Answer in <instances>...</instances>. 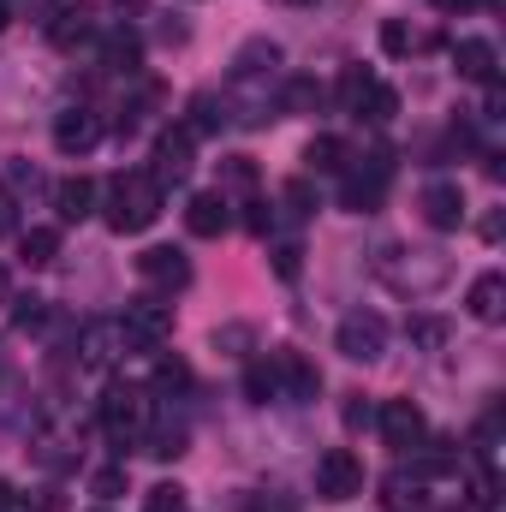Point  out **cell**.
Returning a JSON list of instances; mask_svg holds the SVG:
<instances>
[{
  "mask_svg": "<svg viewBox=\"0 0 506 512\" xmlns=\"http://www.w3.org/2000/svg\"><path fill=\"white\" fill-rule=\"evenodd\" d=\"M423 221L435 227V233H453V227H465V191L459 185H447V179H435V185H423Z\"/></svg>",
  "mask_w": 506,
  "mask_h": 512,
  "instance_id": "obj_10",
  "label": "cell"
},
{
  "mask_svg": "<svg viewBox=\"0 0 506 512\" xmlns=\"http://www.w3.org/2000/svg\"><path fill=\"white\" fill-rule=\"evenodd\" d=\"M465 304H471V316H477V322H501L506 280H501V274H477V280H471V292H465Z\"/></svg>",
  "mask_w": 506,
  "mask_h": 512,
  "instance_id": "obj_16",
  "label": "cell"
},
{
  "mask_svg": "<svg viewBox=\"0 0 506 512\" xmlns=\"http://www.w3.org/2000/svg\"><path fill=\"white\" fill-rule=\"evenodd\" d=\"M245 227H251L256 239H262V233L274 227V203H251V215H245Z\"/></svg>",
  "mask_w": 506,
  "mask_h": 512,
  "instance_id": "obj_40",
  "label": "cell"
},
{
  "mask_svg": "<svg viewBox=\"0 0 506 512\" xmlns=\"http://www.w3.org/2000/svg\"><path fill=\"white\" fill-rule=\"evenodd\" d=\"M381 54H393V60H399V54H411V30H405L399 18H387V24H381Z\"/></svg>",
  "mask_w": 506,
  "mask_h": 512,
  "instance_id": "obj_37",
  "label": "cell"
},
{
  "mask_svg": "<svg viewBox=\"0 0 506 512\" xmlns=\"http://www.w3.org/2000/svg\"><path fill=\"white\" fill-rule=\"evenodd\" d=\"M221 185H233V191H251V185H256V161H251V155H227V167H221Z\"/></svg>",
  "mask_w": 506,
  "mask_h": 512,
  "instance_id": "obj_32",
  "label": "cell"
},
{
  "mask_svg": "<svg viewBox=\"0 0 506 512\" xmlns=\"http://www.w3.org/2000/svg\"><path fill=\"white\" fill-rule=\"evenodd\" d=\"M286 6H316V0H286Z\"/></svg>",
  "mask_w": 506,
  "mask_h": 512,
  "instance_id": "obj_49",
  "label": "cell"
},
{
  "mask_svg": "<svg viewBox=\"0 0 506 512\" xmlns=\"http://www.w3.org/2000/svg\"><path fill=\"white\" fill-rule=\"evenodd\" d=\"M90 30H96V24H90V6H66V12L48 24V42H54V48H78Z\"/></svg>",
  "mask_w": 506,
  "mask_h": 512,
  "instance_id": "obj_19",
  "label": "cell"
},
{
  "mask_svg": "<svg viewBox=\"0 0 506 512\" xmlns=\"http://www.w3.org/2000/svg\"><path fill=\"white\" fill-rule=\"evenodd\" d=\"M126 465H102L96 477H90V495H102V501H114V495H126Z\"/></svg>",
  "mask_w": 506,
  "mask_h": 512,
  "instance_id": "obj_31",
  "label": "cell"
},
{
  "mask_svg": "<svg viewBox=\"0 0 506 512\" xmlns=\"http://www.w3.org/2000/svg\"><path fill=\"white\" fill-rule=\"evenodd\" d=\"M108 340H120V322H114V328H108V322H90V328H84V364H90V370H102V364L114 358Z\"/></svg>",
  "mask_w": 506,
  "mask_h": 512,
  "instance_id": "obj_23",
  "label": "cell"
},
{
  "mask_svg": "<svg viewBox=\"0 0 506 512\" xmlns=\"http://www.w3.org/2000/svg\"><path fill=\"white\" fill-rule=\"evenodd\" d=\"M304 161H310V173H340L346 167V143L340 137H310Z\"/></svg>",
  "mask_w": 506,
  "mask_h": 512,
  "instance_id": "obj_21",
  "label": "cell"
},
{
  "mask_svg": "<svg viewBox=\"0 0 506 512\" xmlns=\"http://www.w3.org/2000/svg\"><path fill=\"white\" fill-rule=\"evenodd\" d=\"M155 215H161V185L149 173H120L108 185V227L114 233H143V227H155Z\"/></svg>",
  "mask_w": 506,
  "mask_h": 512,
  "instance_id": "obj_1",
  "label": "cell"
},
{
  "mask_svg": "<svg viewBox=\"0 0 506 512\" xmlns=\"http://www.w3.org/2000/svg\"><path fill=\"white\" fill-rule=\"evenodd\" d=\"M155 387H161V393H179V387H191V370H185L179 358H161V364H155Z\"/></svg>",
  "mask_w": 506,
  "mask_h": 512,
  "instance_id": "obj_34",
  "label": "cell"
},
{
  "mask_svg": "<svg viewBox=\"0 0 506 512\" xmlns=\"http://www.w3.org/2000/svg\"><path fill=\"white\" fill-rule=\"evenodd\" d=\"M215 346H251V328H221Z\"/></svg>",
  "mask_w": 506,
  "mask_h": 512,
  "instance_id": "obj_43",
  "label": "cell"
},
{
  "mask_svg": "<svg viewBox=\"0 0 506 512\" xmlns=\"http://www.w3.org/2000/svg\"><path fill=\"white\" fill-rule=\"evenodd\" d=\"M405 334H411L423 352H441V346H447V322H441V316H411Z\"/></svg>",
  "mask_w": 506,
  "mask_h": 512,
  "instance_id": "obj_27",
  "label": "cell"
},
{
  "mask_svg": "<svg viewBox=\"0 0 506 512\" xmlns=\"http://www.w3.org/2000/svg\"><path fill=\"white\" fill-rule=\"evenodd\" d=\"M6 227H12V191L0 185V233H6Z\"/></svg>",
  "mask_w": 506,
  "mask_h": 512,
  "instance_id": "obj_45",
  "label": "cell"
},
{
  "mask_svg": "<svg viewBox=\"0 0 506 512\" xmlns=\"http://www.w3.org/2000/svg\"><path fill=\"white\" fill-rule=\"evenodd\" d=\"M102 429H108L114 447H131V441L149 429V393L131 387V382L108 387V393H102Z\"/></svg>",
  "mask_w": 506,
  "mask_h": 512,
  "instance_id": "obj_2",
  "label": "cell"
},
{
  "mask_svg": "<svg viewBox=\"0 0 506 512\" xmlns=\"http://www.w3.org/2000/svg\"><path fill=\"white\" fill-rule=\"evenodd\" d=\"M399 114V90L393 84H376L370 96H364V108H358V120H370V126H387Z\"/></svg>",
  "mask_w": 506,
  "mask_h": 512,
  "instance_id": "obj_24",
  "label": "cell"
},
{
  "mask_svg": "<svg viewBox=\"0 0 506 512\" xmlns=\"http://www.w3.org/2000/svg\"><path fill=\"white\" fill-rule=\"evenodd\" d=\"M42 316H48V310H42V298H24V304H18V328H36Z\"/></svg>",
  "mask_w": 506,
  "mask_h": 512,
  "instance_id": "obj_41",
  "label": "cell"
},
{
  "mask_svg": "<svg viewBox=\"0 0 506 512\" xmlns=\"http://www.w3.org/2000/svg\"><path fill=\"white\" fill-rule=\"evenodd\" d=\"M102 60H108V72H137V60H143V48H137V36H108V48H102Z\"/></svg>",
  "mask_w": 506,
  "mask_h": 512,
  "instance_id": "obj_28",
  "label": "cell"
},
{
  "mask_svg": "<svg viewBox=\"0 0 506 512\" xmlns=\"http://www.w3.org/2000/svg\"><path fill=\"white\" fill-rule=\"evenodd\" d=\"M370 417H376V411H370V405H358V399H352V405H346V423H352V429H364V423H370Z\"/></svg>",
  "mask_w": 506,
  "mask_h": 512,
  "instance_id": "obj_44",
  "label": "cell"
},
{
  "mask_svg": "<svg viewBox=\"0 0 506 512\" xmlns=\"http://www.w3.org/2000/svg\"><path fill=\"white\" fill-rule=\"evenodd\" d=\"M453 66H459V78H471V84H495V78H501V54H495V42H483V36L453 42Z\"/></svg>",
  "mask_w": 506,
  "mask_h": 512,
  "instance_id": "obj_14",
  "label": "cell"
},
{
  "mask_svg": "<svg viewBox=\"0 0 506 512\" xmlns=\"http://www.w3.org/2000/svg\"><path fill=\"white\" fill-rule=\"evenodd\" d=\"M316 495L322 501H358L364 495V459L352 447H328L316 459Z\"/></svg>",
  "mask_w": 506,
  "mask_h": 512,
  "instance_id": "obj_4",
  "label": "cell"
},
{
  "mask_svg": "<svg viewBox=\"0 0 506 512\" xmlns=\"http://www.w3.org/2000/svg\"><path fill=\"white\" fill-rule=\"evenodd\" d=\"M0 512H24L18 507V495H12V483H0Z\"/></svg>",
  "mask_w": 506,
  "mask_h": 512,
  "instance_id": "obj_46",
  "label": "cell"
},
{
  "mask_svg": "<svg viewBox=\"0 0 506 512\" xmlns=\"http://www.w3.org/2000/svg\"><path fill=\"white\" fill-rule=\"evenodd\" d=\"M376 423H381V441L399 447V453H411V447L429 435V423H423V411H417L411 399H387V405L376 411Z\"/></svg>",
  "mask_w": 506,
  "mask_h": 512,
  "instance_id": "obj_9",
  "label": "cell"
},
{
  "mask_svg": "<svg viewBox=\"0 0 506 512\" xmlns=\"http://www.w3.org/2000/svg\"><path fill=\"white\" fill-rule=\"evenodd\" d=\"M18 251H24L30 268H48V262L60 256V233H54V227H30V233L18 239Z\"/></svg>",
  "mask_w": 506,
  "mask_h": 512,
  "instance_id": "obj_20",
  "label": "cell"
},
{
  "mask_svg": "<svg viewBox=\"0 0 506 512\" xmlns=\"http://www.w3.org/2000/svg\"><path fill=\"white\" fill-rule=\"evenodd\" d=\"M274 268L292 280V274H298V245H280V251H274Z\"/></svg>",
  "mask_w": 506,
  "mask_h": 512,
  "instance_id": "obj_42",
  "label": "cell"
},
{
  "mask_svg": "<svg viewBox=\"0 0 506 512\" xmlns=\"http://www.w3.org/2000/svg\"><path fill=\"white\" fill-rule=\"evenodd\" d=\"M54 209H60V221H84V215L96 209V179H84V173L60 179V185H54Z\"/></svg>",
  "mask_w": 506,
  "mask_h": 512,
  "instance_id": "obj_15",
  "label": "cell"
},
{
  "mask_svg": "<svg viewBox=\"0 0 506 512\" xmlns=\"http://www.w3.org/2000/svg\"><path fill=\"white\" fill-rule=\"evenodd\" d=\"M227 126V108L215 102V96H191V120H185V131L191 137H209V131Z\"/></svg>",
  "mask_w": 506,
  "mask_h": 512,
  "instance_id": "obj_22",
  "label": "cell"
},
{
  "mask_svg": "<svg viewBox=\"0 0 506 512\" xmlns=\"http://www.w3.org/2000/svg\"><path fill=\"white\" fill-rule=\"evenodd\" d=\"M387 179H393V155H387V149H376L364 167H352V173H346V185H340L346 209H352V215H376L381 197H387Z\"/></svg>",
  "mask_w": 506,
  "mask_h": 512,
  "instance_id": "obj_5",
  "label": "cell"
},
{
  "mask_svg": "<svg viewBox=\"0 0 506 512\" xmlns=\"http://www.w3.org/2000/svg\"><path fill=\"white\" fill-rule=\"evenodd\" d=\"M268 376H274V399H292V405H310L322 393V370L304 352H268Z\"/></svg>",
  "mask_w": 506,
  "mask_h": 512,
  "instance_id": "obj_6",
  "label": "cell"
},
{
  "mask_svg": "<svg viewBox=\"0 0 506 512\" xmlns=\"http://www.w3.org/2000/svg\"><path fill=\"white\" fill-rule=\"evenodd\" d=\"M239 507H245V512H298V501H286V495H262V489H251V495H239Z\"/></svg>",
  "mask_w": 506,
  "mask_h": 512,
  "instance_id": "obj_38",
  "label": "cell"
},
{
  "mask_svg": "<svg viewBox=\"0 0 506 512\" xmlns=\"http://www.w3.org/2000/svg\"><path fill=\"white\" fill-rule=\"evenodd\" d=\"M0 30H6V0H0Z\"/></svg>",
  "mask_w": 506,
  "mask_h": 512,
  "instance_id": "obj_50",
  "label": "cell"
},
{
  "mask_svg": "<svg viewBox=\"0 0 506 512\" xmlns=\"http://www.w3.org/2000/svg\"><path fill=\"white\" fill-rule=\"evenodd\" d=\"M102 143V120L90 114V108H66L60 120H54V149L60 155H90Z\"/></svg>",
  "mask_w": 506,
  "mask_h": 512,
  "instance_id": "obj_12",
  "label": "cell"
},
{
  "mask_svg": "<svg viewBox=\"0 0 506 512\" xmlns=\"http://www.w3.org/2000/svg\"><path fill=\"white\" fill-rule=\"evenodd\" d=\"M477 0H435V12H471Z\"/></svg>",
  "mask_w": 506,
  "mask_h": 512,
  "instance_id": "obj_47",
  "label": "cell"
},
{
  "mask_svg": "<svg viewBox=\"0 0 506 512\" xmlns=\"http://www.w3.org/2000/svg\"><path fill=\"white\" fill-rule=\"evenodd\" d=\"M286 203H292V215H310V209H316V191H310V179H292V185H286Z\"/></svg>",
  "mask_w": 506,
  "mask_h": 512,
  "instance_id": "obj_39",
  "label": "cell"
},
{
  "mask_svg": "<svg viewBox=\"0 0 506 512\" xmlns=\"http://www.w3.org/2000/svg\"><path fill=\"white\" fill-rule=\"evenodd\" d=\"M429 453L417 459V477H447V471H459V453H453V441H423Z\"/></svg>",
  "mask_w": 506,
  "mask_h": 512,
  "instance_id": "obj_26",
  "label": "cell"
},
{
  "mask_svg": "<svg viewBox=\"0 0 506 512\" xmlns=\"http://www.w3.org/2000/svg\"><path fill=\"white\" fill-rule=\"evenodd\" d=\"M143 512H185V489H179V483H155Z\"/></svg>",
  "mask_w": 506,
  "mask_h": 512,
  "instance_id": "obj_35",
  "label": "cell"
},
{
  "mask_svg": "<svg viewBox=\"0 0 506 512\" xmlns=\"http://www.w3.org/2000/svg\"><path fill=\"white\" fill-rule=\"evenodd\" d=\"M316 102H322L316 78H292V84H286V108H292V114H316Z\"/></svg>",
  "mask_w": 506,
  "mask_h": 512,
  "instance_id": "obj_30",
  "label": "cell"
},
{
  "mask_svg": "<svg viewBox=\"0 0 506 512\" xmlns=\"http://www.w3.org/2000/svg\"><path fill=\"white\" fill-rule=\"evenodd\" d=\"M191 149H197V137H191V131L167 126L161 137H155V155H149L155 167H149V179H155V185H179V179H185V167H191Z\"/></svg>",
  "mask_w": 506,
  "mask_h": 512,
  "instance_id": "obj_8",
  "label": "cell"
},
{
  "mask_svg": "<svg viewBox=\"0 0 506 512\" xmlns=\"http://www.w3.org/2000/svg\"><path fill=\"white\" fill-rule=\"evenodd\" d=\"M120 340L131 352H161L173 340V304L161 298H131L126 316H120Z\"/></svg>",
  "mask_w": 506,
  "mask_h": 512,
  "instance_id": "obj_3",
  "label": "cell"
},
{
  "mask_svg": "<svg viewBox=\"0 0 506 512\" xmlns=\"http://www.w3.org/2000/svg\"><path fill=\"white\" fill-rule=\"evenodd\" d=\"M370 90H376V78H370L364 66H346V78H340V108H346V114H358Z\"/></svg>",
  "mask_w": 506,
  "mask_h": 512,
  "instance_id": "obj_25",
  "label": "cell"
},
{
  "mask_svg": "<svg viewBox=\"0 0 506 512\" xmlns=\"http://www.w3.org/2000/svg\"><path fill=\"white\" fill-rule=\"evenodd\" d=\"M334 346L352 358V364H376L381 346H387V322H381L376 310H352L346 322H340V334H334Z\"/></svg>",
  "mask_w": 506,
  "mask_h": 512,
  "instance_id": "obj_7",
  "label": "cell"
},
{
  "mask_svg": "<svg viewBox=\"0 0 506 512\" xmlns=\"http://www.w3.org/2000/svg\"><path fill=\"white\" fill-rule=\"evenodd\" d=\"M149 453H155V459H179V453H185V423H161V429L149 435Z\"/></svg>",
  "mask_w": 506,
  "mask_h": 512,
  "instance_id": "obj_29",
  "label": "cell"
},
{
  "mask_svg": "<svg viewBox=\"0 0 506 512\" xmlns=\"http://www.w3.org/2000/svg\"><path fill=\"white\" fill-rule=\"evenodd\" d=\"M381 507L387 512H423L429 507L423 477H387V483H381Z\"/></svg>",
  "mask_w": 506,
  "mask_h": 512,
  "instance_id": "obj_18",
  "label": "cell"
},
{
  "mask_svg": "<svg viewBox=\"0 0 506 512\" xmlns=\"http://www.w3.org/2000/svg\"><path fill=\"white\" fill-rule=\"evenodd\" d=\"M6 292H12V280H6V268H0V304H6Z\"/></svg>",
  "mask_w": 506,
  "mask_h": 512,
  "instance_id": "obj_48",
  "label": "cell"
},
{
  "mask_svg": "<svg viewBox=\"0 0 506 512\" xmlns=\"http://www.w3.org/2000/svg\"><path fill=\"white\" fill-rule=\"evenodd\" d=\"M137 274H143L149 286H161V292H179V286L191 280V256L173 251V245H155V251L137 256Z\"/></svg>",
  "mask_w": 506,
  "mask_h": 512,
  "instance_id": "obj_11",
  "label": "cell"
},
{
  "mask_svg": "<svg viewBox=\"0 0 506 512\" xmlns=\"http://www.w3.org/2000/svg\"><path fill=\"white\" fill-rule=\"evenodd\" d=\"M495 501H501V483H495V471H477V477H471V507L489 512Z\"/></svg>",
  "mask_w": 506,
  "mask_h": 512,
  "instance_id": "obj_36",
  "label": "cell"
},
{
  "mask_svg": "<svg viewBox=\"0 0 506 512\" xmlns=\"http://www.w3.org/2000/svg\"><path fill=\"white\" fill-rule=\"evenodd\" d=\"M245 399H251V405H268V399H274V376H268V358L245 370Z\"/></svg>",
  "mask_w": 506,
  "mask_h": 512,
  "instance_id": "obj_33",
  "label": "cell"
},
{
  "mask_svg": "<svg viewBox=\"0 0 506 512\" xmlns=\"http://www.w3.org/2000/svg\"><path fill=\"white\" fill-rule=\"evenodd\" d=\"M274 66H280V48H274L268 36H251V42L233 54V78H245V84L262 78V72H274Z\"/></svg>",
  "mask_w": 506,
  "mask_h": 512,
  "instance_id": "obj_17",
  "label": "cell"
},
{
  "mask_svg": "<svg viewBox=\"0 0 506 512\" xmlns=\"http://www.w3.org/2000/svg\"><path fill=\"white\" fill-rule=\"evenodd\" d=\"M185 227H191V239H221V233L233 227L227 197H221V191H197V197L185 203Z\"/></svg>",
  "mask_w": 506,
  "mask_h": 512,
  "instance_id": "obj_13",
  "label": "cell"
}]
</instances>
